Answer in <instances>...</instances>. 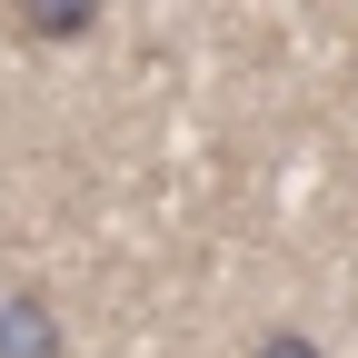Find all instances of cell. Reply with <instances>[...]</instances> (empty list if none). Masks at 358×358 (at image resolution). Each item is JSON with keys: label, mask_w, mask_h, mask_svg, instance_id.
Wrapping results in <instances>:
<instances>
[{"label": "cell", "mask_w": 358, "mask_h": 358, "mask_svg": "<svg viewBox=\"0 0 358 358\" xmlns=\"http://www.w3.org/2000/svg\"><path fill=\"white\" fill-rule=\"evenodd\" d=\"M249 358H329V348H319V338H308V329H268V338H259Z\"/></svg>", "instance_id": "obj_3"}, {"label": "cell", "mask_w": 358, "mask_h": 358, "mask_svg": "<svg viewBox=\"0 0 358 358\" xmlns=\"http://www.w3.org/2000/svg\"><path fill=\"white\" fill-rule=\"evenodd\" d=\"M0 358H70V329L40 289H0Z\"/></svg>", "instance_id": "obj_1"}, {"label": "cell", "mask_w": 358, "mask_h": 358, "mask_svg": "<svg viewBox=\"0 0 358 358\" xmlns=\"http://www.w3.org/2000/svg\"><path fill=\"white\" fill-rule=\"evenodd\" d=\"M100 10H110V0H10V30L40 40V50H70V40L100 30Z\"/></svg>", "instance_id": "obj_2"}]
</instances>
